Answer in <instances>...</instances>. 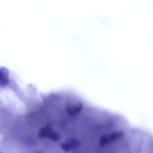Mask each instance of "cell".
I'll list each match as a JSON object with an SVG mask.
<instances>
[{"instance_id":"7a4b0ae2","label":"cell","mask_w":153,"mask_h":153,"mask_svg":"<svg viewBox=\"0 0 153 153\" xmlns=\"http://www.w3.org/2000/svg\"><path fill=\"white\" fill-rule=\"evenodd\" d=\"M0 153H2V152H0Z\"/></svg>"},{"instance_id":"6da1fadb","label":"cell","mask_w":153,"mask_h":153,"mask_svg":"<svg viewBox=\"0 0 153 153\" xmlns=\"http://www.w3.org/2000/svg\"><path fill=\"white\" fill-rule=\"evenodd\" d=\"M9 83L8 72L5 69H0V86H5Z\"/></svg>"}]
</instances>
